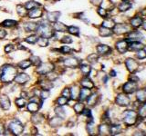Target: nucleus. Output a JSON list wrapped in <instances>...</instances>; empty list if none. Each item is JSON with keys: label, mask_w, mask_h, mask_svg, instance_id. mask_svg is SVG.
<instances>
[{"label": "nucleus", "mask_w": 146, "mask_h": 136, "mask_svg": "<svg viewBox=\"0 0 146 136\" xmlns=\"http://www.w3.org/2000/svg\"><path fill=\"white\" fill-rule=\"evenodd\" d=\"M121 126L119 124H114L110 126V131H111V134H119L120 133H121Z\"/></svg>", "instance_id": "2f4dec72"}, {"label": "nucleus", "mask_w": 146, "mask_h": 136, "mask_svg": "<svg viewBox=\"0 0 146 136\" xmlns=\"http://www.w3.org/2000/svg\"><path fill=\"white\" fill-rule=\"evenodd\" d=\"M138 116L141 117V119H143V118L146 117V105H143V107L140 108Z\"/></svg>", "instance_id": "8fccbe9b"}, {"label": "nucleus", "mask_w": 146, "mask_h": 136, "mask_svg": "<svg viewBox=\"0 0 146 136\" xmlns=\"http://www.w3.org/2000/svg\"><path fill=\"white\" fill-rule=\"evenodd\" d=\"M17 25V22L15 20H11V19H7L2 22V26L4 27H14Z\"/></svg>", "instance_id": "72a5a7b5"}, {"label": "nucleus", "mask_w": 146, "mask_h": 136, "mask_svg": "<svg viewBox=\"0 0 146 136\" xmlns=\"http://www.w3.org/2000/svg\"><path fill=\"white\" fill-rule=\"evenodd\" d=\"M137 57H138L139 59H144L146 58V51H145V49H140L137 51Z\"/></svg>", "instance_id": "de8ad7c7"}, {"label": "nucleus", "mask_w": 146, "mask_h": 136, "mask_svg": "<svg viewBox=\"0 0 146 136\" xmlns=\"http://www.w3.org/2000/svg\"><path fill=\"white\" fill-rule=\"evenodd\" d=\"M40 85H41V88L44 90H50L53 87L52 82H50V81H42Z\"/></svg>", "instance_id": "f704fd0d"}, {"label": "nucleus", "mask_w": 146, "mask_h": 136, "mask_svg": "<svg viewBox=\"0 0 146 136\" xmlns=\"http://www.w3.org/2000/svg\"><path fill=\"white\" fill-rule=\"evenodd\" d=\"M30 61H31V63H33V65H34L35 66H36V67L39 66V65H41V60H40V58H39L38 56H31Z\"/></svg>", "instance_id": "49530a36"}, {"label": "nucleus", "mask_w": 146, "mask_h": 136, "mask_svg": "<svg viewBox=\"0 0 146 136\" xmlns=\"http://www.w3.org/2000/svg\"><path fill=\"white\" fill-rule=\"evenodd\" d=\"M143 38V34L139 31H132L130 32L129 35L127 36V41H131V42H135V41H140Z\"/></svg>", "instance_id": "9b49d317"}, {"label": "nucleus", "mask_w": 146, "mask_h": 136, "mask_svg": "<svg viewBox=\"0 0 146 136\" xmlns=\"http://www.w3.org/2000/svg\"><path fill=\"white\" fill-rule=\"evenodd\" d=\"M68 32L71 35H80V29L76 26H68Z\"/></svg>", "instance_id": "37998d69"}, {"label": "nucleus", "mask_w": 146, "mask_h": 136, "mask_svg": "<svg viewBox=\"0 0 146 136\" xmlns=\"http://www.w3.org/2000/svg\"><path fill=\"white\" fill-rule=\"evenodd\" d=\"M125 65H126L127 69L129 70L131 73L135 72L139 68V63H138V62H137L136 60H134V59H131V58L127 59L126 62H125Z\"/></svg>", "instance_id": "1a4fd4ad"}, {"label": "nucleus", "mask_w": 146, "mask_h": 136, "mask_svg": "<svg viewBox=\"0 0 146 136\" xmlns=\"http://www.w3.org/2000/svg\"><path fill=\"white\" fill-rule=\"evenodd\" d=\"M0 105H1L3 110H8L9 108L11 106V103H10V100L9 98L7 96V95H1L0 97Z\"/></svg>", "instance_id": "ddd939ff"}, {"label": "nucleus", "mask_w": 146, "mask_h": 136, "mask_svg": "<svg viewBox=\"0 0 146 136\" xmlns=\"http://www.w3.org/2000/svg\"><path fill=\"white\" fill-rule=\"evenodd\" d=\"M98 100H99V95L97 94H90V96L87 98V103H88L89 105L94 106L98 103Z\"/></svg>", "instance_id": "6ab92c4d"}, {"label": "nucleus", "mask_w": 146, "mask_h": 136, "mask_svg": "<svg viewBox=\"0 0 146 136\" xmlns=\"http://www.w3.org/2000/svg\"><path fill=\"white\" fill-rule=\"evenodd\" d=\"M31 65H32V63L30 60H23L18 63V66H19V68H21V69H27V68L30 67Z\"/></svg>", "instance_id": "4c0bfd02"}, {"label": "nucleus", "mask_w": 146, "mask_h": 136, "mask_svg": "<svg viewBox=\"0 0 146 136\" xmlns=\"http://www.w3.org/2000/svg\"><path fill=\"white\" fill-rule=\"evenodd\" d=\"M43 121V116L39 114V113H36L33 116H32V122H34V124H39Z\"/></svg>", "instance_id": "a18cd8bd"}, {"label": "nucleus", "mask_w": 146, "mask_h": 136, "mask_svg": "<svg viewBox=\"0 0 146 136\" xmlns=\"http://www.w3.org/2000/svg\"><path fill=\"white\" fill-rule=\"evenodd\" d=\"M88 61L90 62V63H95L96 62L98 61V56L97 54H90V56H88Z\"/></svg>", "instance_id": "3c124183"}, {"label": "nucleus", "mask_w": 146, "mask_h": 136, "mask_svg": "<svg viewBox=\"0 0 146 136\" xmlns=\"http://www.w3.org/2000/svg\"><path fill=\"white\" fill-rule=\"evenodd\" d=\"M63 65L66 67H71V68H75L80 65V61L78 60L76 57H67L65 59H63Z\"/></svg>", "instance_id": "423d86ee"}, {"label": "nucleus", "mask_w": 146, "mask_h": 136, "mask_svg": "<svg viewBox=\"0 0 146 136\" xmlns=\"http://www.w3.org/2000/svg\"><path fill=\"white\" fill-rule=\"evenodd\" d=\"M42 14H43L42 9L39 7H36V8L32 9V10H29V16L30 18H38L42 16Z\"/></svg>", "instance_id": "2eb2a0df"}, {"label": "nucleus", "mask_w": 146, "mask_h": 136, "mask_svg": "<svg viewBox=\"0 0 146 136\" xmlns=\"http://www.w3.org/2000/svg\"><path fill=\"white\" fill-rule=\"evenodd\" d=\"M38 36L36 35H29V37L26 38V42L29 43V44H34L38 42Z\"/></svg>", "instance_id": "58836bf2"}, {"label": "nucleus", "mask_w": 146, "mask_h": 136, "mask_svg": "<svg viewBox=\"0 0 146 136\" xmlns=\"http://www.w3.org/2000/svg\"><path fill=\"white\" fill-rule=\"evenodd\" d=\"M13 50H14V46H13L12 44H7V46L5 47V52H6L7 54L11 53Z\"/></svg>", "instance_id": "bf43d9fd"}, {"label": "nucleus", "mask_w": 146, "mask_h": 136, "mask_svg": "<svg viewBox=\"0 0 146 136\" xmlns=\"http://www.w3.org/2000/svg\"><path fill=\"white\" fill-rule=\"evenodd\" d=\"M130 103H131V100L126 94H119L116 98V103L120 106H128L130 104Z\"/></svg>", "instance_id": "0eeeda50"}, {"label": "nucleus", "mask_w": 146, "mask_h": 136, "mask_svg": "<svg viewBox=\"0 0 146 136\" xmlns=\"http://www.w3.org/2000/svg\"><path fill=\"white\" fill-rule=\"evenodd\" d=\"M27 11V10L26 9V7H22V6H18V7H17V13L19 14V16H26Z\"/></svg>", "instance_id": "864d4df0"}, {"label": "nucleus", "mask_w": 146, "mask_h": 136, "mask_svg": "<svg viewBox=\"0 0 146 136\" xmlns=\"http://www.w3.org/2000/svg\"><path fill=\"white\" fill-rule=\"evenodd\" d=\"M99 33L100 35V36H103V37H107V36H110L112 35V31H111L110 28H107V27L102 26L99 30Z\"/></svg>", "instance_id": "bb28decb"}, {"label": "nucleus", "mask_w": 146, "mask_h": 136, "mask_svg": "<svg viewBox=\"0 0 146 136\" xmlns=\"http://www.w3.org/2000/svg\"><path fill=\"white\" fill-rule=\"evenodd\" d=\"M130 31V28L125 24H117L113 27V32L117 35H122Z\"/></svg>", "instance_id": "9d476101"}, {"label": "nucleus", "mask_w": 146, "mask_h": 136, "mask_svg": "<svg viewBox=\"0 0 146 136\" xmlns=\"http://www.w3.org/2000/svg\"><path fill=\"white\" fill-rule=\"evenodd\" d=\"M80 84L82 85V87L85 88H89V89H92L94 87V84L93 82L90 79H89L88 77H85L81 81H80Z\"/></svg>", "instance_id": "412c9836"}, {"label": "nucleus", "mask_w": 146, "mask_h": 136, "mask_svg": "<svg viewBox=\"0 0 146 136\" xmlns=\"http://www.w3.org/2000/svg\"><path fill=\"white\" fill-rule=\"evenodd\" d=\"M128 48L131 50V51H138V50L143 48V44L139 43V41H135V42H132L131 44H129V47Z\"/></svg>", "instance_id": "a878e982"}, {"label": "nucleus", "mask_w": 146, "mask_h": 136, "mask_svg": "<svg viewBox=\"0 0 146 136\" xmlns=\"http://www.w3.org/2000/svg\"><path fill=\"white\" fill-rule=\"evenodd\" d=\"M36 31H38V33L41 36H43V37H46V38H51L52 36H54V32L52 28L48 24H45L44 22L40 23V25L38 26Z\"/></svg>", "instance_id": "f03ea898"}, {"label": "nucleus", "mask_w": 146, "mask_h": 136, "mask_svg": "<svg viewBox=\"0 0 146 136\" xmlns=\"http://www.w3.org/2000/svg\"><path fill=\"white\" fill-rule=\"evenodd\" d=\"M54 29H55V31H58V32H67L68 31V26H65V25H63L62 23L55 22Z\"/></svg>", "instance_id": "c756f323"}, {"label": "nucleus", "mask_w": 146, "mask_h": 136, "mask_svg": "<svg viewBox=\"0 0 146 136\" xmlns=\"http://www.w3.org/2000/svg\"><path fill=\"white\" fill-rule=\"evenodd\" d=\"M131 7V3H129L127 1H122L120 4V6H119V9H120V11H121V12L129 10Z\"/></svg>", "instance_id": "7c9ffc66"}, {"label": "nucleus", "mask_w": 146, "mask_h": 136, "mask_svg": "<svg viewBox=\"0 0 146 136\" xmlns=\"http://www.w3.org/2000/svg\"><path fill=\"white\" fill-rule=\"evenodd\" d=\"M128 47H129V44H128L127 40H121L116 44V48L120 53H125L128 50Z\"/></svg>", "instance_id": "4468645a"}, {"label": "nucleus", "mask_w": 146, "mask_h": 136, "mask_svg": "<svg viewBox=\"0 0 146 136\" xmlns=\"http://www.w3.org/2000/svg\"><path fill=\"white\" fill-rule=\"evenodd\" d=\"M137 117H138V113L135 111H128L125 112L124 118H123V122L128 126L133 125L137 122Z\"/></svg>", "instance_id": "20e7f679"}, {"label": "nucleus", "mask_w": 146, "mask_h": 136, "mask_svg": "<svg viewBox=\"0 0 146 136\" xmlns=\"http://www.w3.org/2000/svg\"><path fill=\"white\" fill-rule=\"evenodd\" d=\"M62 95L67 98H70V88H65L62 91Z\"/></svg>", "instance_id": "4d7b16f0"}, {"label": "nucleus", "mask_w": 146, "mask_h": 136, "mask_svg": "<svg viewBox=\"0 0 146 136\" xmlns=\"http://www.w3.org/2000/svg\"><path fill=\"white\" fill-rule=\"evenodd\" d=\"M143 24V21L141 19V17L139 16H135L133 18H131V26L132 27H134V28H137V27H140L141 25Z\"/></svg>", "instance_id": "b1692460"}, {"label": "nucleus", "mask_w": 146, "mask_h": 136, "mask_svg": "<svg viewBox=\"0 0 146 136\" xmlns=\"http://www.w3.org/2000/svg\"><path fill=\"white\" fill-rule=\"evenodd\" d=\"M61 124H62V118H60L59 116L54 117V118H52V119L49 121V124L51 125V126H53V127L59 126Z\"/></svg>", "instance_id": "473e14b6"}, {"label": "nucleus", "mask_w": 146, "mask_h": 136, "mask_svg": "<svg viewBox=\"0 0 146 136\" xmlns=\"http://www.w3.org/2000/svg\"><path fill=\"white\" fill-rule=\"evenodd\" d=\"M111 76H115V75H116V72H115V71H111Z\"/></svg>", "instance_id": "0e129e2a"}, {"label": "nucleus", "mask_w": 146, "mask_h": 136, "mask_svg": "<svg viewBox=\"0 0 146 136\" xmlns=\"http://www.w3.org/2000/svg\"><path fill=\"white\" fill-rule=\"evenodd\" d=\"M38 43L39 44V46H42V47H45L47 46L48 44V38H46V37H43V36H40L38 39Z\"/></svg>", "instance_id": "ea45409f"}, {"label": "nucleus", "mask_w": 146, "mask_h": 136, "mask_svg": "<svg viewBox=\"0 0 146 136\" xmlns=\"http://www.w3.org/2000/svg\"><path fill=\"white\" fill-rule=\"evenodd\" d=\"M68 98L65 97V96H60V97H58L57 99V103L58 104L59 106H63V105H65V104L68 103Z\"/></svg>", "instance_id": "c03bdc74"}, {"label": "nucleus", "mask_w": 146, "mask_h": 136, "mask_svg": "<svg viewBox=\"0 0 146 136\" xmlns=\"http://www.w3.org/2000/svg\"><path fill=\"white\" fill-rule=\"evenodd\" d=\"M17 75V68L10 65H5L0 69V80L3 83H10L15 79L16 75Z\"/></svg>", "instance_id": "f257e3e1"}, {"label": "nucleus", "mask_w": 146, "mask_h": 136, "mask_svg": "<svg viewBox=\"0 0 146 136\" xmlns=\"http://www.w3.org/2000/svg\"><path fill=\"white\" fill-rule=\"evenodd\" d=\"M114 26H115V22H114L112 19H106L102 23V26L107 27V28H110V29L113 28Z\"/></svg>", "instance_id": "e433bc0d"}, {"label": "nucleus", "mask_w": 146, "mask_h": 136, "mask_svg": "<svg viewBox=\"0 0 146 136\" xmlns=\"http://www.w3.org/2000/svg\"><path fill=\"white\" fill-rule=\"evenodd\" d=\"M98 13H99V15L100 16H102V17H106L107 16H108V12H107V10L105 8H103V7H100L99 9H98Z\"/></svg>", "instance_id": "6e6d98bb"}, {"label": "nucleus", "mask_w": 146, "mask_h": 136, "mask_svg": "<svg viewBox=\"0 0 146 136\" xmlns=\"http://www.w3.org/2000/svg\"><path fill=\"white\" fill-rule=\"evenodd\" d=\"M16 103H17V105L18 107H20V108L21 107H24L26 105V99L23 98V97L18 98V99L16 100Z\"/></svg>", "instance_id": "09e8293b"}, {"label": "nucleus", "mask_w": 146, "mask_h": 136, "mask_svg": "<svg viewBox=\"0 0 146 136\" xmlns=\"http://www.w3.org/2000/svg\"><path fill=\"white\" fill-rule=\"evenodd\" d=\"M143 29L146 30V23H144V24H143Z\"/></svg>", "instance_id": "69168bd1"}, {"label": "nucleus", "mask_w": 146, "mask_h": 136, "mask_svg": "<svg viewBox=\"0 0 146 136\" xmlns=\"http://www.w3.org/2000/svg\"><path fill=\"white\" fill-rule=\"evenodd\" d=\"M99 133L102 135H106V134H110L111 133V131H110V125L107 124H102L99 126Z\"/></svg>", "instance_id": "393cba45"}, {"label": "nucleus", "mask_w": 146, "mask_h": 136, "mask_svg": "<svg viewBox=\"0 0 146 136\" xmlns=\"http://www.w3.org/2000/svg\"><path fill=\"white\" fill-rule=\"evenodd\" d=\"M91 2L95 5H100V4H102V0H91Z\"/></svg>", "instance_id": "e2e57ef3"}, {"label": "nucleus", "mask_w": 146, "mask_h": 136, "mask_svg": "<svg viewBox=\"0 0 146 136\" xmlns=\"http://www.w3.org/2000/svg\"><path fill=\"white\" fill-rule=\"evenodd\" d=\"M80 71H81L82 74L87 76L90 74L91 67L90 65H80Z\"/></svg>", "instance_id": "c9c22d12"}, {"label": "nucleus", "mask_w": 146, "mask_h": 136, "mask_svg": "<svg viewBox=\"0 0 146 136\" xmlns=\"http://www.w3.org/2000/svg\"><path fill=\"white\" fill-rule=\"evenodd\" d=\"M136 98L140 103H146V89L139 90L136 94Z\"/></svg>", "instance_id": "aec40b11"}, {"label": "nucleus", "mask_w": 146, "mask_h": 136, "mask_svg": "<svg viewBox=\"0 0 146 136\" xmlns=\"http://www.w3.org/2000/svg\"><path fill=\"white\" fill-rule=\"evenodd\" d=\"M38 25L36 23H26L25 25V30L27 32H34L38 29Z\"/></svg>", "instance_id": "c85d7f7f"}, {"label": "nucleus", "mask_w": 146, "mask_h": 136, "mask_svg": "<svg viewBox=\"0 0 146 136\" xmlns=\"http://www.w3.org/2000/svg\"><path fill=\"white\" fill-rule=\"evenodd\" d=\"M9 130L14 135H19L24 131V126L22 125L21 122L18 120H13L9 124Z\"/></svg>", "instance_id": "7ed1b4c3"}, {"label": "nucleus", "mask_w": 146, "mask_h": 136, "mask_svg": "<svg viewBox=\"0 0 146 136\" xmlns=\"http://www.w3.org/2000/svg\"><path fill=\"white\" fill-rule=\"evenodd\" d=\"M145 51H146V48H145Z\"/></svg>", "instance_id": "338daca9"}, {"label": "nucleus", "mask_w": 146, "mask_h": 136, "mask_svg": "<svg viewBox=\"0 0 146 136\" xmlns=\"http://www.w3.org/2000/svg\"><path fill=\"white\" fill-rule=\"evenodd\" d=\"M27 110L31 112H36L40 108V105L38 102H30L27 103Z\"/></svg>", "instance_id": "4be33fe9"}, {"label": "nucleus", "mask_w": 146, "mask_h": 136, "mask_svg": "<svg viewBox=\"0 0 146 136\" xmlns=\"http://www.w3.org/2000/svg\"><path fill=\"white\" fill-rule=\"evenodd\" d=\"M5 133V127L2 124H0V134H3Z\"/></svg>", "instance_id": "680f3d73"}, {"label": "nucleus", "mask_w": 146, "mask_h": 136, "mask_svg": "<svg viewBox=\"0 0 146 136\" xmlns=\"http://www.w3.org/2000/svg\"><path fill=\"white\" fill-rule=\"evenodd\" d=\"M90 94H91L90 89L83 87L82 89H80L79 99L80 100V101H85V100H87V98H88L90 95Z\"/></svg>", "instance_id": "dca6fc26"}, {"label": "nucleus", "mask_w": 146, "mask_h": 136, "mask_svg": "<svg viewBox=\"0 0 146 136\" xmlns=\"http://www.w3.org/2000/svg\"><path fill=\"white\" fill-rule=\"evenodd\" d=\"M71 51H72L71 48H70V47H68V46H67V45H64V46H62V47L59 48V52L62 53V54H70Z\"/></svg>", "instance_id": "603ef678"}, {"label": "nucleus", "mask_w": 146, "mask_h": 136, "mask_svg": "<svg viewBox=\"0 0 146 136\" xmlns=\"http://www.w3.org/2000/svg\"><path fill=\"white\" fill-rule=\"evenodd\" d=\"M54 70V65L51 63H42L39 66H38V73L39 75H48L49 73H51Z\"/></svg>", "instance_id": "39448f33"}, {"label": "nucleus", "mask_w": 146, "mask_h": 136, "mask_svg": "<svg viewBox=\"0 0 146 136\" xmlns=\"http://www.w3.org/2000/svg\"><path fill=\"white\" fill-rule=\"evenodd\" d=\"M137 83L136 82H127V83L123 85V92L125 94H132L137 90Z\"/></svg>", "instance_id": "6e6552de"}, {"label": "nucleus", "mask_w": 146, "mask_h": 136, "mask_svg": "<svg viewBox=\"0 0 146 136\" xmlns=\"http://www.w3.org/2000/svg\"><path fill=\"white\" fill-rule=\"evenodd\" d=\"M84 108H85L84 103H77L75 105H74V111L77 113H81L82 111L84 110Z\"/></svg>", "instance_id": "79ce46f5"}, {"label": "nucleus", "mask_w": 146, "mask_h": 136, "mask_svg": "<svg viewBox=\"0 0 146 136\" xmlns=\"http://www.w3.org/2000/svg\"><path fill=\"white\" fill-rule=\"evenodd\" d=\"M55 112H56V114L58 116L62 118V119H64V118H65V116H66V112H65L64 109L61 106H58V107H57L56 109H55Z\"/></svg>", "instance_id": "a19ab883"}, {"label": "nucleus", "mask_w": 146, "mask_h": 136, "mask_svg": "<svg viewBox=\"0 0 146 136\" xmlns=\"http://www.w3.org/2000/svg\"><path fill=\"white\" fill-rule=\"evenodd\" d=\"M14 80H15V82L18 84H24L27 82H29V75L25 74V73H21V74H17Z\"/></svg>", "instance_id": "f8f14e48"}, {"label": "nucleus", "mask_w": 146, "mask_h": 136, "mask_svg": "<svg viewBox=\"0 0 146 136\" xmlns=\"http://www.w3.org/2000/svg\"><path fill=\"white\" fill-rule=\"evenodd\" d=\"M80 89H79V87L76 85L72 86L70 88V98L72 100H77L80 96Z\"/></svg>", "instance_id": "5701e85b"}, {"label": "nucleus", "mask_w": 146, "mask_h": 136, "mask_svg": "<svg viewBox=\"0 0 146 136\" xmlns=\"http://www.w3.org/2000/svg\"><path fill=\"white\" fill-rule=\"evenodd\" d=\"M7 33H6V31L3 30V29H0V39H2L4 38L5 36H6Z\"/></svg>", "instance_id": "052dcab7"}, {"label": "nucleus", "mask_w": 146, "mask_h": 136, "mask_svg": "<svg viewBox=\"0 0 146 136\" xmlns=\"http://www.w3.org/2000/svg\"><path fill=\"white\" fill-rule=\"evenodd\" d=\"M59 16H60V13L59 12H49L47 14V19L49 22L55 23L58 21V19L59 18Z\"/></svg>", "instance_id": "a211bd4d"}, {"label": "nucleus", "mask_w": 146, "mask_h": 136, "mask_svg": "<svg viewBox=\"0 0 146 136\" xmlns=\"http://www.w3.org/2000/svg\"><path fill=\"white\" fill-rule=\"evenodd\" d=\"M61 42L63 43V44H70V43H72V39L70 37V36H64V37H62V39H61Z\"/></svg>", "instance_id": "13d9d810"}, {"label": "nucleus", "mask_w": 146, "mask_h": 136, "mask_svg": "<svg viewBox=\"0 0 146 136\" xmlns=\"http://www.w3.org/2000/svg\"><path fill=\"white\" fill-rule=\"evenodd\" d=\"M97 51L100 54L104 56V54H107L111 52V47L108 46L106 44H99L97 46Z\"/></svg>", "instance_id": "f3484780"}, {"label": "nucleus", "mask_w": 146, "mask_h": 136, "mask_svg": "<svg viewBox=\"0 0 146 136\" xmlns=\"http://www.w3.org/2000/svg\"><path fill=\"white\" fill-rule=\"evenodd\" d=\"M39 96L42 98V99H46V98L49 97V90H44L43 89L42 91H40Z\"/></svg>", "instance_id": "5fc2aeb1"}, {"label": "nucleus", "mask_w": 146, "mask_h": 136, "mask_svg": "<svg viewBox=\"0 0 146 136\" xmlns=\"http://www.w3.org/2000/svg\"><path fill=\"white\" fill-rule=\"evenodd\" d=\"M41 7V4L38 3L36 1H29L27 3H26V9L27 10H32V9L36 8V7Z\"/></svg>", "instance_id": "cd10ccee"}]
</instances>
